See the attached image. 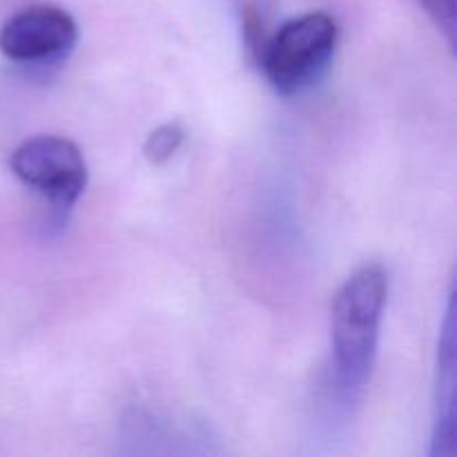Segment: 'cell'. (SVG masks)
<instances>
[{
    "label": "cell",
    "instance_id": "obj_6",
    "mask_svg": "<svg viewBox=\"0 0 457 457\" xmlns=\"http://www.w3.org/2000/svg\"><path fill=\"white\" fill-rule=\"evenodd\" d=\"M422 3L427 4L428 12L437 18L440 25H445L449 31H453L455 0H422Z\"/></svg>",
    "mask_w": 457,
    "mask_h": 457
},
{
    "label": "cell",
    "instance_id": "obj_1",
    "mask_svg": "<svg viewBox=\"0 0 457 457\" xmlns=\"http://www.w3.org/2000/svg\"><path fill=\"white\" fill-rule=\"evenodd\" d=\"M386 299L388 275L375 263L353 272L335 295L330 339L335 369L344 388H360L370 378Z\"/></svg>",
    "mask_w": 457,
    "mask_h": 457
},
{
    "label": "cell",
    "instance_id": "obj_3",
    "mask_svg": "<svg viewBox=\"0 0 457 457\" xmlns=\"http://www.w3.org/2000/svg\"><path fill=\"white\" fill-rule=\"evenodd\" d=\"M12 172L52 204L70 208L87 187V163L74 141L56 134H38L12 152Z\"/></svg>",
    "mask_w": 457,
    "mask_h": 457
},
{
    "label": "cell",
    "instance_id": "obj_4",
    "mask_svg": "<svg viewBox=\"0 0 457 457\" xmlns=\"http://www.w3.org/2000/svg\"><path fill=\"white\" fill-rule=\"evenodd\" d=\"M79 38L70 12L54 4H34L9 18L0 29V52L16 62H45L65 56Z\"/></svg>",
    "mask_w": 457,
    "mask_h": 457
},
{
    "label": "cell",
    "instance_id": "obj_2",
    "mask_svg": "<svg viewBox=\"0 0 457 457\" xmlns=\"http://www.w3.org/2000/svg\"><path fill=\"white\" fill-rule=\"evenodd\" d=\"M337 47V22L324 12L303 13L279 27L263 45L262 65L284 96L302 92L328 67Z\"/></svg>",
    "mask_w": 457,
    "mask_h": 457
},
{
    "label": "cell",
    "instance_id": "obj_5",
    "mask_svg": "<svg viewBox=\"0 0 457 457\" xmlns=\"http://www.w3.org/2000/svg\"><path fill=\"white\" fill-rule=\"evenodd\" d=\"M186 132L179 123H165L156 128L143 143V154L152 165H163L172 159L181 147Z\"/></svg>",
    "mask_w": 457,
    "mask_h": 457
}]
</instances>
